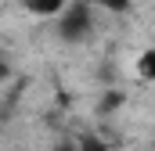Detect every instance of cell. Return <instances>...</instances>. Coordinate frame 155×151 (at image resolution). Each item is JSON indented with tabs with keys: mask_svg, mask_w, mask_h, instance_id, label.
Masks as SVG:
<instances>
[{
	"mask_svg": "<svg viewBox=\"0 0 155 151\" xmlns=\"http://www.w3.org/2000/svg\"><path fill=\"white\" fill-rule=\"evenodd\" d=\"M69 151H108V144H105L101 137H79Z\"/></svg>",
	"mask_w": 155,
	"mask_h": 151,
	"instance_id": "4",
	"label": "cell"
},
{
	"mask_svg": "<svg viewBox=\"0 0 155 151\" xmlns=\"http://www.w3.org/2000/svg\"><path fill=\"white\" fill-rule=\"evenodd\" d=\"M54 18H58V36L65 43H83L97 29V11L90 4H83V0H65V7Z\"/></svg>",
	"mask_w": 155,
	"mask_h": 151,
	"instance_id": "1",
	"label": "cell"
},
{
	"mask_svg": "<svg viewBox=\"0 0 155 151\" xmlns=\"http://www.w3.org/2000/svg\"><path fill=\"white\" fill-rule=\"evenodd\" d=\"M22 7H25L29 14H40V18H47V14H58V11L65 7V0H22Z\"/></svg>",
	"mask_w": 155,
	"mask_h": 151,
	"instance_id": "2",
	"label": "cell"
},
{
	"mask_svg": "<svg viewBox=\"0 0 155 151\" xmlns=\"http://www.w3.org/2000/svg\"><path fill=\"white\" fill-rule=\"evenodd\" d=\"M83 4H90L94 11H112V14H119V11H126L134 0H83Z\"/></svg>",
	"mask_w": 155,
	"mask_h": 151,
	"instance_id": "3",
	"label": "cell"
},
{
	"mask_svg": "<svg viewBox=\"0 0 155 151\" xmlns=\"http://www.w3.org/2000/svg\"><path fill=\"white\" fill-rule=\"evenodd\" d=\"M7 76H11V61H7V54L0 50V83H4Z\"/></svg>",
	"mask_w": 155,
	"mask_h": 151,
	"instance_id": "5",
	"label": "cell"
}]
</instances>
